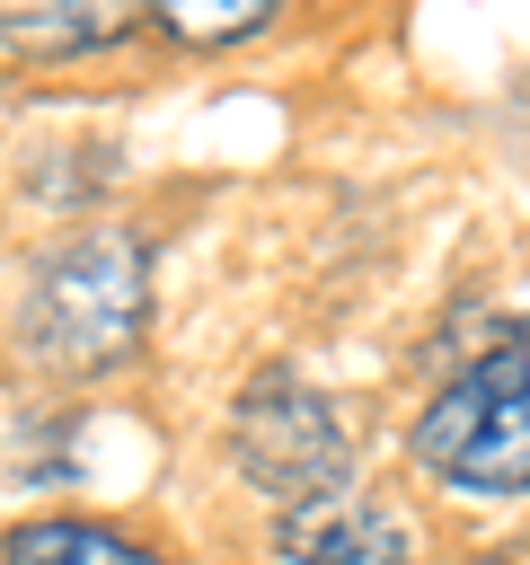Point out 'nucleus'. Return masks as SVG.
Returning <instances> with one entry per match:
<instances>
[{"mask_svg": "<svg viewBox=\"0 0 530 565\" xmlns=\"http://www.w3.org/2000/svg\"><path fill=\"white\" fill-rule=\"evenodd\" d=\"M274 547H283V565H406V530L362 494H327V503L283 512Z\"/></svg>", "mask_w": 530, "mask_h": 565, "instance_id": "nucleus-4", "label": "nucleus"}, {"mask_svg": "<svg viewBox=\"0 0 530 565\" xmlns=\"http://www.w3.org/2000/svg\"><path fill=\"white\" fill-rule=\"evenodd\" d=\"M132 26H141V9H124V0H0V53H18V62L106 53Z\"/></svg>", "mask_w": 530, "mask_h": 565, "instance_id": "nucleus-5", "label": "nucleus"}, {"mask_svg": "<svg viewBox=\"0 0 530 565\" xmlns=\"http://www.w3.org/2000/svg\"><path fill=\"white\" fill-rule=\"evenodd\" d=\"M415 468L459 494H530V344H486L406 433Z\"/></svg>", "mask_w": 530, "mask_h": 565, "instance_id": "nucleus-2", "label": "nucleus"}, {"mask_svg": "<svg viewBox=\"0 0 530 565\" xmlns=\"http://www.w3.org/2000/svg\"><path fill=\"white\" fill-rule=\"evenodd\" d=\"M239 468L274 494V503H327L336 486H344V468H353V441L336 433V406L300 380V371H256L247 388H239Z\"/></svg>", "mask_w": 530, "mask_h": 565, "instance_id": "nucleus-3", "label": "nucleus"}, {"mask_svg": "<svg viewBox=\"0 0 530 565\" xmlns=\"http://www.w3.org/2000/svg\"><path fill=\"white\" fill-rule=\"evenodd\" d=\"M141 318H150V247L132 230H80L35 265L18 335L44 371H106L132 353Z\"/></svg>", "mask_w": 530, "mask_h": 565, "instance_id": "nucleus-1", "label": "nucleus"}, {"mask_svg": "<svg viewBox=\"0 0 530 565\" xmlns=\"http://www.w3.org/2000/svg\"><path fill=\"white\" fill-rule=\"evenodd\" d=\"M0 565H168L159 547L124 539V530H97V521H18L0 539Z\"/></svg>", "mask_w": 530, "mask_h": 565, "instance_id": "nucleus-6", "label": "nucleus"}, {"mask_svg": "<svg viewBox=\"0 0 530 565\" xmlns=\"http://www.w3.org/2000/svg\"><path fill=\"white\" fill-rule=\"evenodd\" d=\"M477 565H504V556H477Z\"/></svg>", "mask_w": 530, "mask_h": 565, "instance_id": "nucleus-8", "label": "nucleus"}, {"mask_svg": "<svg viewBox=\"0 0 530 565\" xmlns=\"http://www.w3.org/2000/svg\"><path fill=\"white\" fill-rule=\"evenodd\" d=\"M150 26L177 35V44H194V53H212V44H247V35H265V26H274V0H159Z\"/></svg>", "mask_w": 530, "mask_h": 565, "instance_id": "nucleus-7", "label": "nucleus"}]
</instances>
